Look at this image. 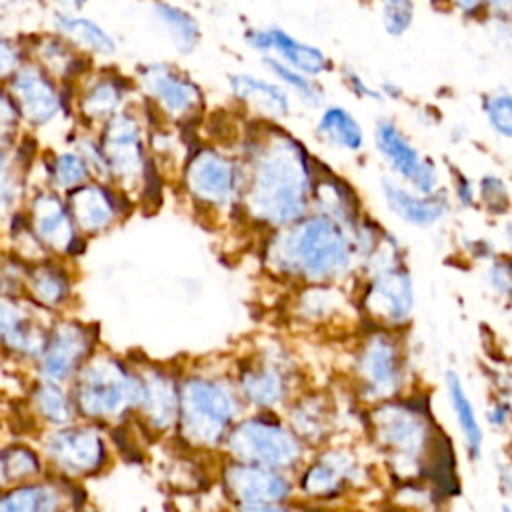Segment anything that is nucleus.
Here are the masks:
<instances>
[{"label":"nucleus","instance_id":"31","mask_svg":"<svg viewBox=\"0 0 512 512\" xmlns=\"http://www.w3.org/2000/svg\"><path fill=\"white\" fill-rule=\"evenodd\" d=\"M262 70L272 76L292 98L296 104L308 108V110H318L322 104H326V88L322 80L312 78L284 62H280L274 56H262L260 58Z\"/></svg>","mask_w":512,"mask_h":512},{"label":"nucleus","instance_id":"58","mask_svg":"<svg viewBox=\"0 0 512 512\" xmlns=\"http://www.w3.org/2000/svg\"><path fill=\"white\" fill-rule=\"evenodd\" d=\"M62 4H66L64 8H72V10H80L88 4V0H60Z\"/></svg>","mask_w":512,"mask_h":512},{"label":"nucleus","instance_id":"3","mask_svg":"<svg viewBox=\"0 0 512 512\" xmlns=\"http://www.w3.org/2000/svg\"><path fill=\"white\" fill-rule=\"evenodd\" d=\"M366 432L390 474L414 482L424 478L436 462L440 430L428 404L418 396H400L366 408Z\"/></svg>","mask_w":512,"mask_h":512},{"label":"nucleus","instance_id":"16","mask_svg":"<svg viewBox=\"0 0 512 512\" xmlns=\"http://www.w3.org/2000/svg\"><path fill=\"white\" fill-rule=\"evenodd\" d=\"M220 480L232 508L256 502L298 500L296 478L290 472L226 458L220 470Z\"/></svg>","mask_w":512,"mask_h":512},{"label":"nucleus","instance_id":"23","mask_svg":"<svg viewBox=\"0 0 512 512\" xmlns=\"http://www.w3.org/2000/svg\"><path fill=\"white\" fill-rule=\"evenodd\" d=\"M312 210L328 214L350 228H356L362 216L366 214L362 198L358 196L354 186L322 162L318 166V174L314 180Z\"/></svg>","mask_w":512,"mask_h":512},{"label":"nucleus","instance_id":"1","mask_svg":"<svg viewBox=\"0 0 512 512\" xmlns=\"http://www.w3.org/2000/svg\"><path fill=\"white\" fill-rule=\"evenodd\" d=\"M234 150L244 164L240 218L260 236L290 226L312 210L320 162L284 124L246 116Z\"/></svg>","mask_w":512,"mask_h":512},{"label":"nucleus","instance_id":"5","mask_svg":"<svg viewBox=\"0 0 512 512\" xmlns=\"http://www.w3.org/2000/svg\"><path fill=\"white\" fill-rule=\"evenodd\" d=\"M246 406L232 376L196 374L180 386L178 422L182 438L208 450H222L232 426L244 416Z\"/></svg>","mask_w":512,"mask_h":512},{"label":"nucleus","instance_id":"7","mask_svg":"<svg viewBox=\"0 0 512 512\" xmlns=\"http://www.w3.org/2000/svg\"><path fill=\"white\" fill-rule=\"evenodd\" d=\"M226 458L258 464L272 470L296 474L310 454V448L288 426L282 412L246 410L228 432Z\"/></svg>","mask_w":512,"mask_h":512},{"label":"nucleus","instance_id":"22","mask_svg":"<svg viewBox=\"0 0 512 512\" xmlns=\"http://www.w3.org/2000/svg\"><path fill=\"white\" fill-rule=\"evenodd\" d=\"M312 134L324 148L346 156H360L370 138L362 120L338 102H326L318 108Z\"/></svg>","mask_w":512,"mask_h":512},{"label":"nucleus","instance_id":"56","mask_svg":"<svg viewBox=\"0 0 512 512\" xmlns=\"http://www.w3.org/2000/svg\"><path fill=\"white\" fill-rule=\"evenodd\" d=\"M504 238H506L508 254H512V212L506 216V224H504Z\"/></svg>","mask_w":512,"mask_h":512},{"label":"nucleus","instance_id":"24","mask_svg":"<svg viewBox=\"0 0 512 512\" xmlns=\"http://www.w3.org/2000/svg\"><path fill=\"white\" fill-rule=\"evenodd\" d=\"M280 62L322 80L326 74L334 72V60L318 44L306 42L294 36L290 30L278 24H268V54Z\"/></svg>","mask_w":512,"mask_h":512},{"label":"nucleus","instance_id":"21","mask_svg":"<svg viewBox=\"0 0 512 512\" xmlns=\"http://www.w3.org/2000/svg\"><path fill=\"white\" fill-rule=\"evenodd\" d=\"M30 60L38 62L44 70H48L58 82L78 84L94 70V58L76 50L64 36L58 32L46 34H32L26 38L22 36Z\"/></svg>","mask_w":512,"mask_h":512},{"label":"nucleus","instance_id":"48","mask_svg":"<svg viewBox=\"0 0 512 512\" xmlns=\"http://www.w3.org/2000/svg\"><path fill=\"white\" fill-rule=\"evenodd\" d=\"M2 466L8 476H24L38 468V462L32 452L24 448H12L2 454Z\"/></svg>","mask_w":512,"mask_h":512},{"label":"nucleus","instance_id":"33","mask_svg":"<svg viewBox=\"0 0 512 512\" xmlns=\"http://www.w3.org/2000/svg\"><path fill=\"white\" fill-rule=\"evenodd\" d=\"M140 400L150 414L154 426L168 428L178 422V408H180V388L168 376L156 374L150 376L142 384Z\"/></svg>","mask_w":512,"mask_h":512},{"label":"nucleus","instance_id":"4","mask_svg":"<svg viewBox=\"0 0 512 512\" xmlns=\"http://www.w3.org/2000/svg\"><path fill=\"white\" fill-rule=\"evenodd\" d=\"M348 354V378L368 408L410 394V354L404 332L364 324Z\"/></svg>","mask_w":512,"mask_h":512},{"label":"nucleus","instance_id":"35","mask_svg":"<svg viewBox=\"0 0 512 512\" xmlns=\"http://www.w3.org/2000/svg\"><path fill=\"white\" fill-rule=\"evenodd\" d=\"M84 346V340L80 336V332L70 330V328H62L58 330V334L52 338L46 358H44V372L48 374V378H66L70 374V370L76 364V358L80 356Z\"/></svg>","mask_w":512,"mask_h":512},{"label":"nucleus","instance_id":"44","mask_svg":"<svg viewBox=\"0 0 512 512\" xmlns=\"http://www.w3.org/2000/svg\"><path fill=\"white\" fill-rule=\"evenodd\" d=\"M20 114L6 84H0V144L12 148L20 134Z\"/></svg>","mask_w":512,"mask_h":512},{"label":"nucleus","instance_id":"10","mask_svg":"<svg viewBox=\"0 0 512 512\" xmlns=\"http://www.w3.org/2000/svg\"><path fill=\"white\" fill-rule=\"evenodd\" d=\"M138 94L148 100L166 124L180 130L200 128L206 116L204 88L172 62H142L136 68Z\"/></svg>","mask_w":512,"mask_h":512},{"label":"nucleus","instance_id":"8","mask_svg":"<svg viewBox=\"0 0 512 512\" xmlns=\"http://www.w3.org/2000/svg\"><path fill=\"white\" fill-rule=\"evenodd\" d=\"M232 378L246 410L260 412H282L304 388L298 362L290 350L270 340L238 360Z\"/></svg>","mask_w":512,"mask_h":512},{"label":"nucleus","instance_id":"53","mask_svg":"<svg viewBox=\"0 0 512 512\" xmlns=\"http://www.w3.org/2000/svg\"><path fill=\"white\" fill-rule=\"evenodd\" d=\"M486 18L512 20V0H484Z\"/></svg>","mask_w":512,"mask_h":512},{"label":"nucleus","instance_id":"2","mask_svg":"<svg viewBox=\"0 0 512 512\" xmlns=\"http://www.w3.org/2000/svg\"><path fill=\"white\" fill-rule=\"evenodd\" d=\"M260 258L262 268L288 286H348L360 270L354 228L316 210L290 226L264 234Z\"/></svg>","mask_w":512,"mask_h":512},{"label":"nucleus","instance_id":"36","mask_svg":"<svg viewBox=\"0 0 512 512\" xmlns=\"http://www.w3.org/2000/svg\"><path fill=\"white\" fill-rule=\"evenodd\" d=\"M480 114L486 128L500 140H512V90L494 88L480 96Z\"/></svg>","mask_w":512,"mask_h":512},{"label":"nucleus","instance_id":"19","mask_svg":"<svg viewBox=\"0 0 512 512\" xmlns=\"http://www.w3.org/2000/svg\"><path fill=\"white\" fill-rule=\"evenodd\" d=\"M226 86L236 108L248 118L284 124L294 112V98L266 72H228Z\"/></svg>","mask_w":512,"mask_h":512},{"label":"nucleus","instance_id":"49","mask_svg":"<svg viewBox=\"0 0 512 512\" xmlns=\"http://www.w3.org/2000/svg\"><path fill=\"white\" fill-rule=\"evenodd\" d=\"M34 288H36V294L46 300V302H56L62 298V292H64V284H62V278L52 272V270H40L36 276H34Z\"/></svg>","mask_w":512,"mask_h":512},{"label":"nucleus","instance_id":"50","mask_svg":"<svg viewBox=\"0 0 512 512\" xmlns=\"http://www.w3.org/2000/svg\"><path fill=\"white\" fill-rule=\"evenodd\" d=\"M234 512H306L304 502L300 500H282V502H256L236 506Z\"/></svg>","mask_w":512,"mask_h":512},{"label":"nucleus","instance_id":"27","mask_svg":"<svg viewBox=\"0 0 512 512\" xmlns=\"http://www.w3.org/2000/svg\"><path fill=\"white\" fill-rule=\"evenodd\" d=\"M446 400L450 406L452 420L460 432L464 452L470 460H480L484 452V426L478 416L476 404L470 398V392L456 370H446L444 374Z\"/></svg>","mask_w":512,"mask_h":512},{"label":"nucleus","instance_id":"13","mask_svg":"<svg viewBox=\"0 0 512 512\" xmlns=\"http://www.w3.org/2000/svg\"><path fill=\"white\" fill-rule=\"evenodd\" d=\"M6 88L16 102L22 126L32 132H42L58 120L74 118L64 102L62 84L34 60L24 62L6 82Z\"/></svg>","mask_w":512,"mask_h":512},{"label":"nucleus","instance_id":"18","mask_svg":"<svg viewBox=\"0 0 512 512\" xmlns=\"http://www.w3.org/2000/svg\"><path fill=\"white\" fill-rule=\"evenodd\" d=\"M378 190H380L384 208L396 220L416 230L438 228L450 218L454 210V204L446 186H442L432 194H422L410 188L408 184L392 178L390 174H384L378 182Z\"/></svg>","mask_w":512,"mask_h":512},{"label":"nucleus","instance_id":"28","mask_svg":"<svg viewBox=\"0 0 512 512\" xmlns=\"http://www.w3.org/2000/svg\"><path fill=\"white\" fill-rule=\"evenodd\" d=\"M68 208L74 222L90 232L106 228L118 212V196L104 180L86 182L68 192Z\"/></svg>","mask_w":512,"mask_h":512},{"label":"nucleus","instance_id":"42","mask_svg":"<svg viewBox=\"0 0 512 512\" xmlns=\"http://www.w3.org/2000/svg\"><path fill=\"white\" fill-rule=\"evenodd\" d=\"M340 72V80H342V86L358 100H364V102H384L382 100V94L378 90V84L376 82H370L358 68H354L352 64H342L338 68Z\"/></svg>","mask_w":512,"mask_h":512},{"label":"nucleus","instance_id":"59","mask_svg":"<svg viewBox=\"0 0 512 512\" xmlns=\"http://www.w3.org/2000/svg\"><path fill=\"white\" fill-rule=\"evenodd\" d=\"M500 512H512V504L510 502H502L500 504Z\"/></svg>","mask_w":512,"mask_h":512},{"label":"nucleus","instance_id":"26","mask_svg":"<svg viewBox=\"0 0 512 512\" xmlns=\"http://www.w3.org/2000/svg\"><path fill=\"white\" fill-rule=\"evenodd\" d=\"M140 394V384H134L120 372L100 368L86 376L84 386L80 390V404L84 410L92 414H112L118 412L124 404L132 402L134 398L140 400Z\"/></svg>","mask_w":512,"mask_h":512},{"label":"nucleus","instance_id":"40","mask_svg":"<svg viewBox=\"0 0 512 512\" xmlns=\"http://www.w3.org/2000/svg\"><path fill=\"white\" fill-rule=\"evenodd\" d=\"M484 284L504 306H512V254H496L484 264Z\"/></svg>","mask_w":512,"mask_h":512},{"label":"nucleus","instance_id":"57","mask_svg":"<svg viewBox=\"0 0 512 512\" xmlns=\"http://www.w3.org/2000/svg\"><path fill=\"white\" fill-rule=\"evenodd\" d=\"M8 150L4 144H0V176L4 172H8V166H10V156H8Z\"/></svg>","mask_w":512,"mask_h":512},{"label":"nucleus","instance_id":"14","mask_svg":"<svg viewBox=\"0 0 512 512\" xmlns=\"http://www.w3.org/2000/svg\"><path fill=\"white\" fill-rule=\"evenodd\" d=\"M104 150L110 180L122 186L140 184L142 172L150 160L146 146V124L136 104H128L96 132Z\"/></svg>","mask_w":512,"mask_h":512},{"label":"nucleus","instance_id":"43","mask_svg":"<svg viewBox=\"0 0 512 512\" xmlns=\"http://www.w3.org/2000/svg\"><path fill=\"white\" fill-rule=\"evenodd\" d=\"M448 194L452 198L454 208L460 210H472L478 208V200H476V180L466 174L464 170H460L458 166H450V186H448Z\"/></svg>","mask_w":512,"mask_h":512},{"label":"nucleus","instance_id":"52","mask_svg":"<svg viewBox=\"0 0 512 512\" xmlns=\"http://www.w3.org/2000/svg\"><path fill=\"white\" fill-rule=\"evenodd\" d=\"M464 248H468V252H470V256H472L474 260L484 262V264H486L490 258H494V256L498 254V252L494 250V244H492L488 238H470Z\"/></svg>","mask_w":512,"mask_h":512},{"label":"nucleus","instance_id":"9","mask_svg":"<svg viewBox=\"0 0 512 512\" xmlns=\"http://www.w3.org/2000/svg\"><path fill=\"white\" fill-rule=\"evenodd\" d=\"M294 478L300 502L328 506L362 490L370 480V472L352 446L332 440L310 450Z\"/></svg>","mask_w":512,"mask_h":512},{"label":"nucleus","instance_id":"47","mask_svg":"<svg viewBox=\"0 0 512 512\" xmlns=\"http://www.w3.org/2000/svg\"><path fill=\"white\" fill-rule=\"evenodd\" d=\"M38 408L44 412L46 418L54 422H64L70 414L64 396L54 386H42L38 390Z\"/></svg>","mask_w":512,"mask_h":512},{"label":"nucleus","instance_id":"17","mask_svg":"<svg viewBox=\"0 0 512 512\" xmlns=\"http://www.w3.org/2000/svg\"><path fill=\"white\" fill-rule=\"evenodd\" d=\"M292 292L288 314L302 328H334L350 320L362 324L354 292L346 284L292 286Z\"/></svg>","mask_w":512,"mask_h":512},{"label":"nucleus","instance_id":"54","mask_svg":"<svg viewBox=\"0 0 512 512\" xmlns=\"http://www.w3.org/2000/svg\"><path fill=\"white\" fill-rule=\"evenodd\" d=\"M18 328H20L18 314H14V310L8 306H0V336L10 338Z\"/></svg>","mask_w":512,"mask_h":512},{"label":"nucleus","instance_id":"6","mask_svg":"<svg viewBox=\"0 0 512 512\" xmlns=\"http://www.w3.org/2000/svg\"><path fill=\"white\" fill-rule=\"evenodd\" d=\"M182 186L204 212L240 216L244 164L238 152L208 140H196L180 168Z\"/></svg>","mask_w":512,"mask_h":512},{"label":"nucleus","instance_id":"55","mask_svg":"<svg viewBox=\"0 0 512 512\" xmlns=\"http://www.w3.org/2000/svg\"><path fill=\"white\" fill-rule=\"evenodd\" d=\"M378 90H380L384 102H400L404 98L402 86L398 82H394V80H380L378 82Z\"/></svg>","mask_w":512,"mask_h":512},{"label":"nucleus","instance_id":"45","mask_svg":"<svg viewBox=\"0 0 512 512\" xmlns=\"http://www.w3.org/2000/svg\"><path fill=\"white\" fill-rule=\"evenodd\" d=\"M484 420L490 430L494 432H506L512 426V400L508 394L500 392L490 398L486 404Z\"/></svg>","mask_w":512,"mask_h":512},{"label":"nucleus","instance_id":"29","mask_svg":"<svg viewBox=\"0 0 512 512\" xmlns=\"http://www.w3.org/2000/svg\"><path fill=\"white\" fill-rule=\"evenodd\" d=\"M148 14L180 56H190L198 50L202 26L190 10L168 0H150Z\"/></svg>","mask_w":512,"mask_h":512},{"label":"nucleus","instance_id":"41","mask_svg":"<svg viewBox=\"0 0 512 512\" xmlns=\"http://www.w3.org/2000/svg\"><path fill=\"white\" fill-rule=\"evenodd\" d=\"M30 60L28 48L22 38L0 36V84H6L14 72Z\"/></svg>","mask_w":512,"mask_h":512},{"label":"nucleus","instance_id":"20","mask_svg":"<svg viewBox=\"0 0 512 512\" xmlns=\"http://www.w3.org/2000/svg\"><path fill=\"white\" fill-rule=\"evenodd\" d=\"M282 416L310 450L330 444L338 430V404L326 390L304 386L286 404Z\"/></svg>","mask_w":512,"mask_h":512},{"label":"nucleus","instance_id":"46","mask_svg":"<svg viewBox=\"0 0 512 512\" xmlns=\"http://www.w3.org/2000/svg\"><path fill=\"white\" fill-rule=\"evenodd\" d=\"M38 156V138L32 130L20 132L16 142L12 144V164L16 170L26 172L32 168Z\"/></svg>","mask_w":512,"mask_h":512},{"label":"nucleus","instance_id":"60","mask_svg":"<svg viewBox=\"0 0 512 512\" xmlns=\"http://www.w3.org/2000/svg\"><path fill=\"white\" fill-rule=\"evenodd\" d=\"M510 494H512V490H510Z\"/></svg>","mask_w":512,"mask_h":512},{"label":"nucleus","instance_id":"37","mask_svg":"<svg viewBox=\"0 0 512 512\" xmlns=\"http://www.w3.org/2000/svg\"><path fill=\"white\" fill-rule=\"evenodd\" d=\"M476 200L492 218H506L512 212V190L498 172H484L476 180Z\"/></svg>","mask_w":512,"mask_h":512},{"label":"nucleus","instance_id":"51","mask_svg":"<svg viewBox=\"0 0 512 512\" xmlns=\"http://www.w3.org/2000/svg\"><path fill=\"white\" fill-rule=\"evenodd\" d=\"M442 2L448 10L456 12L462 18H468V20L486 18L484 0H442Z\"/></svg>","mask_w":512,"mask_h":512},{"label":"nucleus","instance_id":"25","mask_svg":"<svg viewBox=\"0 0 512 512\" xmlns=\"http://www.w3.org/2000/svg\"><path fill=\"white\" fill-rule=\"evenodd\" d=\"M54 32L64 36L76 50L92 58H110L118 52V42L98 20L78 14L72 8H58L52 14Z\"/></svg>","mask_w":512,"mask_h":512},{"label":"nucleus","instance_id":"39","mask_svg":"<svg viewBox=\"0 0 512 512\" xmlns=\"http://www.w3.org/2000/svg\"><path fill=\"white\" fill-rule=\"evenodd\" d=\"M378 18L390 38L406 36L416 22V0H376Z\"/></svg>","mask_w":512,"mask_h":512},{"label":"nucleus","instance_id":"38","mask_svg":"<svg viewBox=\"0 0 512 512\" xmlns=\"http://www.w3.org/2000/svg\"><path fill=\"white\" fill-rule=\"evenodd\" d=\"M56 494L42 486H24L0 498V512H52Z\"/></svg>","mask_w":512,"mask_h":512},{"label":"nucleus","instance_id":"15","mask_svg":"<svg viewBox=\"0 0 512 512\" xmlns=\"http://www.w3.org/2000/svg\"><path fill=\"white\" fill-rule=\"evenodd\" d=\"M138 94L136 80L114 66H94L76 86L74 118L76 126L98 132L104 122L122 112Z\"/></svg>","mask_w":512,"mask_h":512},{"label":"nucleus","instance_id":"11","mask_svg":"<svg viewBox=\"0 0 512 512\" xmlns=\"http://www.w3.org/2000/svg\"><path fill=\"white\" fill-rule=\"evenodd\" d=\"M354 300L362 324L406 332L416 308L414 278L406 260L360 274L354 280Z\"/></svg>","mask_w":512,"mask_h":512},{"label":"nucleus","instance_id":"34","mask_svg":"<svg viewBox=\"0 0 512 512\" xmlns=\"http://www.w3.org/2000/svg\"><path fill=\"white\" fill-rule=\"evenodd\" d=\"M44 158L46 160L42 162L46 166V176L56 190H64L68 194L92 178L88 162L74 146L64 150H48L44 152Z\"/></svg>","mask_w":512,"mask_h":512},{"label":"nucleus","instance_id":"12","mask_svg":"<svg viewBox=\"0 0 512 512\" xmlns=\"http://www.w3.org/2000/svg\"><path fill=\"white\" fill-rule=\"evenodd\" d=\"M370 142L392 178L422 194H432L444 186L442 168L436 158L422 152L396 118L378 116Z\"/></svg>","mask_w":512,"mask_h":512},{"label":"nucleus","instance_id":"30","mask_svg":"<svg viewBox=\"0 0 512 512\" xmlns=\"http://www.w3.org/2000/svg\"><path fill=\"white\" fill-rule=\"evenodd\" d=\"M36 234L54 248H68L76 238L72 232V214L54 190H42L30 204Z\"/></svg>","mask_w":512,"mask_h":512},{"label":"nucleus","instance_id":"32","mask_svg":"<svg viewBox=\"0 0 512 512\" xmlns=\"http://www.w3.org/2000/svg\"><path fill=\"white\" fill-rule=\"evenodd\" d=\"M50 448L64 466L76 472L96 468L104 454L100 438L90 430H64L52 438Z\"/></svg>","mask_w":512,"mask_h":512}]
</instances>
